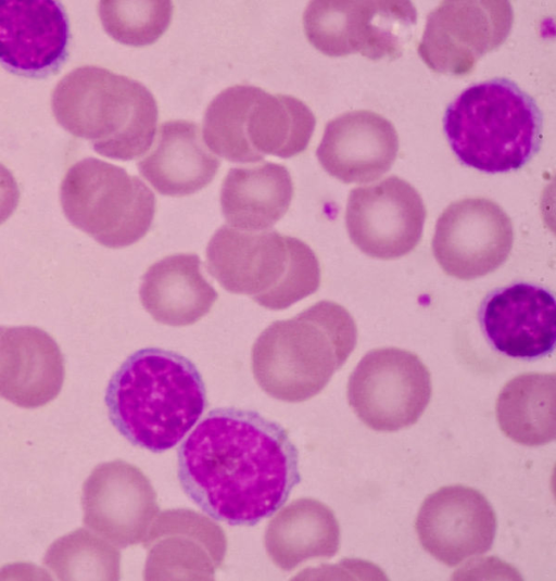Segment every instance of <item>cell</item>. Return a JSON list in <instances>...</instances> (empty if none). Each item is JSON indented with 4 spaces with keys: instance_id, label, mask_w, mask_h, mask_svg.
Listing matches in <instances>:
<instances>
[{
    "instance_id": "16",
    "label": "cell",
    "mask_w": 556,
    "mask_h": 581,
    "mask_svg": "<svg viewBox=\"0 0 556 581\" xmlns=\"http://www.w3.org/2000/svg\"><path fill=\"white\" fill-rule=\"evenodd\" d=\"M143 547L148 550L146 580H212L222 566L227 540L210 518L190 509H167L151 525Z\"/></svg>"
},
{
    "instance_id": "23",
    "label": "cell",
    "mask_w": 556,
    "mask_h": 581,
    "mask_svg": "<svg viewBox=\"0 0 556 581\" xmlns=\"http://www.w3.org/2000/svg\"><path fill=\"white\" fill-rule=\"evenodd\" d=\"M294 187L286 166L263 162L230 168L220 188V209L227 223L240 230L262 231L288 211Z\"/></svg>"
},
{
    "instance_id": "3",
    "label": "cell",
    "mask_w": 556,
    "mask_h": 581,
    "mask_svg": "<svg viewBox=\"0 0 556 581\" xmlns=\"http://www.w3.org/2000/svg\"><path fill=\"white\" fill-rule=\"evenodd\" d=\"M356 342V324L348 310L319 301L262 331L252 346V372L269 396L304 402L323 391Z\"/></svg>"
},
{
    "instance_id": "2",
    "label": "cell",
    "mask_w": 556,
    "mask_h": 581,
    "mask_svg": "<svg viewBox=\"0 0 556 581\" xmlns=\"http://www.w3.org/2000/svg\"><path fill=\"white\" fill-rule=\"evenodd\" d=\"M104 400L115 429L132 445L153 453L174 447L207 404L195 365L160 348L130 354L109 381Z\"/></svg>"
},
{
    "instance_id": "9",
    "label": "cell",
    "mask_w": 556,
    "mask_h": 581,
    "mask_svg": "<svg viewBox=\"0 0 556 581\" xmlns=\"http://www.w3.org/2000/svg\"><path fill=\"white\" fill-rule=\"evenodd\" d=\"M416 23L417 10L406 0H315L303 13L306 38L321 53L372 61L400 58Z\"/></svg>"
},
{
    "instance_id": "15",
    "label": "cell",
    "mask_w": 556,
    "mask_h": 581,
    "mask_svg": "<svg viewBox=\"0 0 556 581\" xmlns=\"http://www.w3.org/2000/svg\"><path fill=\"white\" fill-rule=\"evenodd\" d=\"M415 529L420 544L432 557L454 567L492 547L496 516L478 490L447 485L425 498Z\"/></svg>"
},
{
    "instance_id": "8",
    "label": "cell",
    "mask_w": 556,
    "mask_h": 581,
    "mask_svg": "<svg viewBox=\"0 0 556 581\" xmlns=\"http://www.w3.org/2000/svg\"><path fill=\"white\" fill-rule=\"evenodd\" d=\"M60 202L73 226L111 249L142 239L156 210L155 195L141 179L96 157L83 159L67 169Z\"/></svg>"
},
{
    "instance_id": "22",
    "label": "cell",
    "mask_w": 556,
    "mask_h": 581,
    "mask_svg": "<svg viewBox=\"0 0 556 581\" xmlns=\"http://www.w3.org/2000/svg\"><path fill=\"white\" fill-rule=\"evenodd\" d=\"M201 265L194 253H176L147 269L139 296L154 320L173 327L189 326L211 311L218 294L203 276Z\"/></svg>"
},
{
    "instance_id": "28",
    "label": "cell",
    "mask_w": 556,
    "mask_h": 581,
    "mask_svg": "<svg viewBox=\"0 0 556 581\" xmlns=\"http://www.w3.org/2000/svg\"><path fill=\"white\" fill-rule=\"evenodd\" d=\"M20 201V189L12 173L0 163V225L15 211Z\"/></svg>"
},
{
    "instance_id": "13",
    "label": "cell",
    "mask_w": 556,
    "mask_h": 581,
    "mask_svg": "<svg viewBox=\"0 0 556 581\" xmlns=\"http://www.w3.org/2000/svg\"><path fill=\"white\" fill-rule=\"evenodd\" d=\"M426 207L418 191L392 175L350 191L345 226L353 244L378 260H395L419 243Z\"/></svg>"
},
{
    "instance_id": "12",
    "label": "cell",
    "mask_w": 556,
    "mask_h": 581,
    "mask_svg": "<svg viewBox=\"0 0 556 581\" xmlns=\"http://www.w3.org/2000/svg\"><path fill=\"white\" fill-rule=\"evenodd\" d=\"M513 243V223L497 203L486 198H465L441 213L431 248L445 274L472 280L503 265Z\"/></svg>"
},
{
    "instance_id": "1",
    "label": "cell",
    "mask_w": 556,
    "mask_h": 581,
    "mask_svg": "<svg viewBox=\"0 0 556 581\" xmlns=\"http://www.w3.org/2000/svg\"><path fill=\"white\" fill-rule=\"evenodd\" d=\"M177 455L185 494L230 526L252 527L270 517L301 481L299 452L287 430L251 409L211 411Z\"/></svg>"
},
{
    "instance_id": "10",
    "label": "cell",
    "mask_w": 556,
    "mask_h": 581,
    "mask_svg": "<svg viewBox=\"0 0 556 581\" xmlns=\"http://www.w3.org/2000/svg\"><path fill=\"white\" fill-rule=\"evenodd\" d=\"M432 393L427 366L414 353L399 348L369 351L348 382V400L368 428L393 432L417 422Z\"/></svg>"
},
{
    "instance_id": "11",
    "label": "cell",
    "mask_w": 556,
    "mask_h": 581,
    "mask_svg": "<svg viewBox=\"0 0 556 581\" xmlns=\"http://www.w3.org/2000/svg\"><path fill=\"white\" fill-rule=\"evenodd\" d=\"M513 8L505 0L442 1L427 17L418 53L433 72L462 76L509 35Z\"/></svg>"
},
{
    "instance_id": "21",
    "label": "cell",
    "mask_w": 556,
    "mask_h": 581,
    "mask_svg": "<svg viewBox=\"0 0 556 581\" xmlns=\"http://www.w3.org/2000/svg\"><path fill=\"white\" fill-rule=\"evenodd\" d=\"M137 166L159 193L184 197L214 179L219 160L206 149L197 124L172 119L160 126L154 147Z\"/></svg>"
},
{
    "instance_id": "5",
    "label": "cell",
    "mask_w": 556,
    "mask_h": 581,
    "mask_svg": "<svg viewBox=\"0 0 556 581\" xmlns=\"http://www.w3.org/2000/svg\"><path fill=\"white\" fill-rule=\"evenodd\" d=\"M443 128L464 165L504 173L522 167L538 152L543 115L514 81L493 78L459 93L446 108Z\"/></svg>"
},
{
    "instance_id": "19",
    "label": "cell",
    "mask_w": 556,
    "mask_h": 581,
    "mask_svg": "<svg viewBox=\"0 0 556 581\" xmlns=\"http://www.w3.org/2000/svg\"><path fill=\"white\" fill-rule=\"evenodd\" d=\"M70 38L63 7L52 0H0V62L26 74L47 73L64 60Z\"/></svg>"
},
{
    "instance_id": "20",
    "label": "cell",
    "mask_w": 556,
    "mask_h": 581,
    "mask_svg": "<svg viewBox=\"0 0 556 581\" xmlns=\"http://www.w3.org/2000/svg\"><path fill=\"white\" fill-rule=\"evenodd\" d=\"M65 378L56 341L34 326H0V397L23 408L54 400Z\"/></svg>"
},
{
    "instance_id": "4",
    "label": "cell",
    "mask_w": 556,
    "mask_h": 581,
    "mask_svg": "<svg viewBox=\"0 0 556 581\" xmlns=\"http://www.w3.org/2000/svg\"><path fill=\"white\" fill-rule=\"evenodd\" d=\"M51 105L65 130L110 159L135 160L155 138L157 105L153 94L140 81L108 68H74L55 86Z\"/></svg>"
},
{
    "instance_id": "18",
    "label": "cell",
    "mask_w": 556,
    "mask_h": 581,
    "mask_svg": "<svg viewBox=\"0 0 556 581\" xmlns=\"http://www.w3.org/2000/svg\"><path fill=\"white\" fill-rule=\"evenodd\" d=\"M397 151L399 136L389 119L354 110L327 123L316 155L330 176L352 184L379 178L393 165Z\"/></svg>"
},
{
    "instance_id": "27",
    "label": "cell",
    "mask_w": 556,
    "mask_h": 581,
    "mask_svg": "<svg viewBox=\"0 0 556 581\" xmlns=\"http://www.w3.org/2000/svg\"><path fill=\"white\" fill-rule=\"evenodd\" d=\"M173 10L168 0H103L98 5L104 30L116 41L134 47L155 42L168 28Z\"/></svg>"
},
{
    "instance_id": "25",
    "label": "cell",
    "mask_w": 556,
    "mask_h": 581,
    "mask_svg": "<svg viewBox=\"0 0 556 581\" xmlns=\"http://www.w3.org/2000/svg\"><path fill=\"white\" fill-rule=\"evenodd\" d=\"M555 394L554 372H526L510 379L496 401V417L503 433L527 446L554 441Z\"/></svg>"
},
{
    "instance_id": "6",
    "label": "cell",
    "mask_w": 556,
    "mask_h": 581,
    "mask_svg": "<svg viewBox=\"0 0 556 581\" xmlns=\"http://www.w3.org/2000/svg\"><path fill=\"white\" fill-rule=\"evenodd\" d=\"M206 267L228 292L273 311L288 308L320 286V265L311 247L276 230L223 225L207 243Z\"/></svg>"
},
{
    "instance_id": "7",
    "label": "cell",
    "mask_w": 556,
    "mask_h": 581,
    "mask_svg": "<svg viewBox=\"0 0 556 581\" xmlns=\"http://www.w3.org/2000/svg\"><path fill=\"white\" fill-rule=\"evenodd\" d=\"M315 124L311 109L293 96L235 85L207 105L203 140L230 162H258L266 154L286 159L307 148Z\"/></svg>"
},
{
    "instance_id": "26",
    "label": "cell",
    "mask_w": 556,
    "mask_h": 581,
    "mask_svg": "<svg viewBox=\"0 0 556 581\" xmlns=\"http://www.w3.org/2000/svg\"><path fill=\"white\" fill-rule=\"evenodd\" d=\"M119 552L109 541L79 528L53 542L45 566L59 580H118Z\"/></svg>"
},
{
    "instance_id": "17",
    "label": "cell",
    "mask_w": 556,
    "mask_h": 581,
    "mask_svg": "<svg viewBox=\"0 0 556 581\" xmlns=\"http://www.w3.org/2000/svg\"><path fill=\"white\" fill-rule=\"evenodd\" d=\"M555 300L546 289L518 282L488 296L480 323L488 341L502 354L534 359L554 350Z\"/></svg>"
},
{
    "instance_id": "24",
    "label": "cell",
    "mask_w": 556,
    "mask_h": 581,
    "mask_svg": "<svg viewBox=\"0 0 556 581\" xmlns=\"http://www.w3.org/2000/svg\"><path fill=\"white\" fill-rule=\"evenodd\" d=\"M264 545L274 565L290 571L312 558L333 557L340 548L339 522L320 501L298 498L270 519Z\"/></svg>"
},
{
    "instance_id": "14",
    "label": "cell",
    "mask_w": 556,
    "mask_h": 581,
    "mask_svg": "<svg viewBox=\"0 0 556 581\" xmlns=\"http://www.w3.org/2000/svg\"><path fill=\"white\" fill-rule=\"evenodd\" d=\"M81 507L85 526L121 548L142 542L160 510L148 477L122 459L91 471L83 484Z\"/></svg>"
}]
</instances>
